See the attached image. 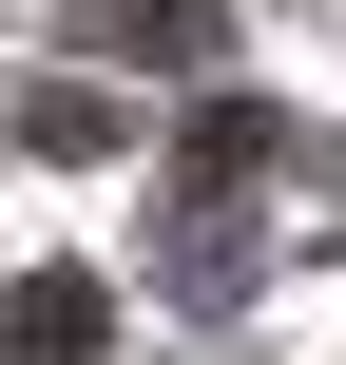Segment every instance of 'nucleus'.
<instances>
[{
    "instance_id": "f257e3e1",
    "label": "nucleus",
    "mask_w": 346,
    "mask_h": 365,
    "mask_svg": "<svg viewBox=\"0 0 346 365\" xmlns=\"http://www.w3.org/2000/svg\"><path fill=\"white\" fill-rule=\"evenodd\" d=\"M0 365H96V289H77V269H39V289H19V327H0Z\"/></svg>"
}]
</instances>
